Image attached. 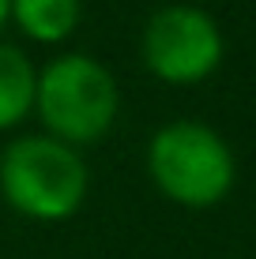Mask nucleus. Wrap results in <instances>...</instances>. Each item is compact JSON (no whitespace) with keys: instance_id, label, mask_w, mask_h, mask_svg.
Masks as SVG:
<instances>
[{"instance_id":"f257e3e1","label":"nucleus","mask_w":256,"mask_h":259,"mask_svg":"<svg viewBox=\"0 0 256 259\" xmlns=\"http://www.w3.org/2000/svg\"><path fill=\"white\" fill-rule=\"evenodd\" d=\"M0 188L30 218H68L87 192V169L60 139L26 136L0 154Z\"/></svg>"},{"instance_id":"f03ea898","label":"nucleus","mask_w":256,"mask_h":259,"mask_svg":"<svg viewBox=\"0 0 256 259\" xmlns=\"http://www.w3.org/2000/svg\"><path fill=\"white\" fill-rule=\"evenodd\" d=\"M151 173L170 199L185 207H207L230 192L234 154L215 128L173 120L151 139Z\"/></svg>"},{"instance_id":"7ed1b4c3","label":"nucleus","mask_w":256,"mask_h":259,"mask_svg":"<svg viewBox=\"0 0 256 259\" xmlns=\"http://www.w3.org/2000/svg\"><path fill=\"white\" fill-rule=\"evenodd\" d=\"M34 102L60 143H91L117 117V83L98 60L68 53L46 64Z\"/></svg>"},{"instance_id":"20e7f679","label":"nucleus","mask_w":256,"mask_h":259,"mask_svg":"<svg viewBox=\"0 0 256 259\" xmlns=\"http://www.w3.org/2000/svg\"><path fill=\"white\" fill-rule=\"evenodd\" d=\"M223 34L215 19L192 4H170L151 15L143 30V60L166 83H196L215 71Z\"/></svg>"},{"instance_id":"39448f33","label":"nucleus","mask_w":256,"mask_h":259,"mask_svg":"<svg viewBox=\"0 0 256 259\" xmlns=\"http://www.w3.org/2000/svg\"><path fill=\"white\" fill-rule=\"evenodd\" d=\"M38 94V75L19 49L0 46V128L23 120Z\"/></svg>"},{"instance_id":"423d86ee","label":"nucleus","mask_w":256,"mask_h":259,"mask_svg":"<svg viewBox=\"0 0 256 259\" xmlns=\"http://www.w3.org/2000/svg\"><path fill=\"white\" fill-rule=\"evenodd\" d=\"M12 15L38 41H60L79 19V0H12Z\"/></svg>"},{"instance_id":"0eeeda50","label":"nucleus","mask_w":256,"mask_h":259,"mask_svg":"<svg viewBox=\"0 0 256 259\" xmlns=\"http://www.w3.org/2000/svg\"><path fill=\"white\" fill-rule=\"evenodd\" d=\"M8 15H12V0H0V26H4Z\"/></svg>"}]
</instances>
